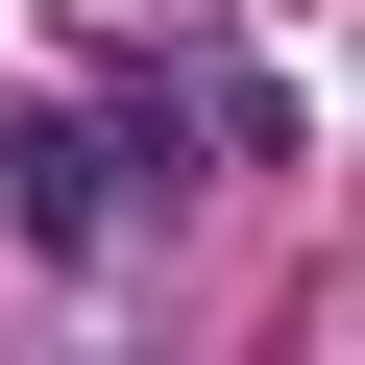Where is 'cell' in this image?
Instances as JSON below:
<instances>
[{
	"instance_id": "cell-1",
	"label": "cell",
	"mask_w": 365,
	"mask_h": 365,
	"mask_svg": "<svg viewBox=\"0 0 365 365\" xmlns=\"http://www.w3.org/2000/svg\"><path fill=\"white\" fill-rule=\"evenodd\" d=\"M0 195H25V244H49V268H98V220H122V146H98V122H25V146H0Z\"/></svg>"
}]
</instances>
